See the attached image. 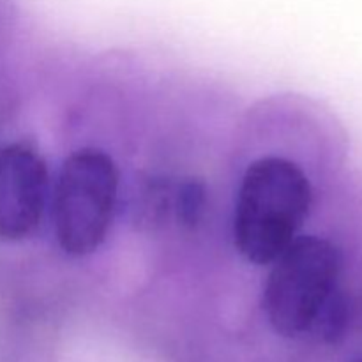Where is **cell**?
<instances>
[{
  "mask_svg": "<svg viewBox=\"0 0 362 362\" xmlns=\"http://www.w3.org/2000/svg\"><path fill=\"white\" fill-rule=\"evenodd\" d=\"M313 189L297 163L267 156L244 172L233 209V243L246 262L271 265L310 216Z\"/></svg>",
  "mask_w": 362,
  "mask_h": 362,
  "instance_id": "1",
  "label": "cell"
},
{
  "mask_svg": "<svg viewBox=\"0 0 362 362\" xmlns=\"http://www.w3.org/2000/svg\"><path fill=\"white\" fill-rule=\"evenodd\" d=\"M343 257L332 240L299 235L271 264L262 293L265 317L285 338L315 336L341 293Z\"/></svg>",
  "mask_w": 362,
  "mask_h": 362,
  "instance_id": "2",
  "label": "cell"
},
{
  "mask_svg": "<svg viewBox=\"0 0 362 362\" xmlns=\"http://www.w3.org/2000/svg\"><path fill=\"white\" fill-rule=\"evenodd\" d=\"M119 189V168L105 151L83 147L67 156L49 197L53 233L67 257H88L105 244Z\"/></svg>",
  "mask_w": 362,
  "mask_h": 362,
  "instance_id": "3",
  "label": "cell"
},
{
  "mask_svg": "<svg viewBox=\"0 0 362 362\" xmlns=\"http://www.w3.org/2000/svg\"><path fill=\"white\" fill-rule=\"evenodd\" d=\"M49 197L48 165L34 145L14 141L0 148V240L18 243L34 235Z\"/></svg>",
  "mask_w": 362,
  "mask_h": 362,
  "instance_id": "4",
  "label": "cell"
},
{
  "mask_svg": "<svg viewBox=\"0 0 362 362\" xmlns=\"http://www.w3.org/2000/svg\"><path fill=\"white\" fill-rule=\"evenodd\" d=\"M361 362H362V361H361Z\"/></svg>",
  "mask_w": 362,
  "mask_h": 362,
  "instance_id": "5",
  "label": "cell"
}]
</instances>
